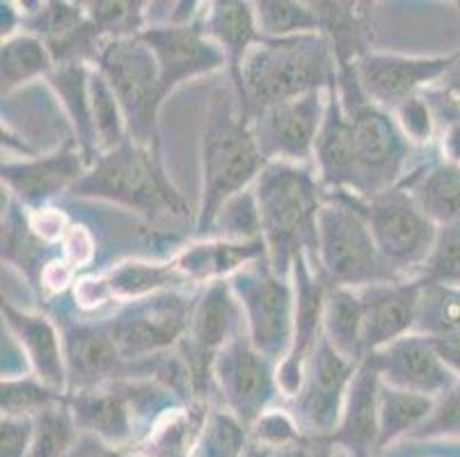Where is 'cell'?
Listing matches in <instances>:
<instances>
[{"label": "cell", "mask_w": 460, "mask_h": 457, "mask_svg": "<svg viewBox=\"0 0 460 457\" xmlns=\"http://www.w3.org/2000/svg\"><path fill=\"white\" fill-rule=\"evenodd\" d=\"M261 236L275 275L287 277L298 254L319 263V213L323 207L319 181L294 163H269L254 181Z\"/></svg>", "instance_id": "6da1fadb"}, {"label": "cell", "mask_w": 460, "mask_h": 457, "mask_svg": "<svg viewBox=\"0 0 460 457\" xmlns=\"http://www.w3.org/2000/svg\"><path fill=\"white\" fill-rule=\"evenodd\" d=\"M232 92L216 90L207 112L202 136V201H199L198 236L211 233L217 211L225 201L248 190L266 170L252 128V117L236 108Z\"/></svg>", "instance_id": "7a4b0ae2"}, {"label": "cell", "mask_w": 460, "mask_h": 457, "mask_svg": "<svg viewBox=\"0 0 460 457\" xmlns=\"http://www.w3.org/2000/svg\"><path fill=\"white\" fill-rule=\"evenodd\" d=\"M337 81V60L323 32L261 40L241 69L238 106L254 119L282 101L328 90Z\"/></svg>", "instance_id": "3957f363"}, {"label": "cell", "mask_w": 460, "mask_h": 457, "mask_svg": "<svg viewBox=\"0 0 460 457\" xmlns=\"http://www.w3.org/2000/svg\"><path fill=\"white\" fill-rule=\"evenodd\" d=\"M71 195L115 201L119 207L158 220L186 217L188 204L163 170L158 149H149L128 137L117 149L99 154L94 165L71 188Z\"/></svg>", "instance_id": "277c9868"}, {"label": "cell", "mask_w": 460, "mask_h": 457, "mask_svg": "<svg viewBox=\"0 0 460 457\" xmlns=\"http://www.w3.org/2000/svg\"><path fill=\"white\" fill-rule=\"evenodd\" d=\"M319 263L330 286L367 288L401 282L383 259L362 213V197L334 192L319 213Z\"/></svg>", "instance_id": "5b68a950"}, {"label": "cell", "mask_w": 460, "mask_h": 457, "mask_svg": "<svg viewBox=\"0 0 460 457\" xmlns=\"http://www.w3.org/2000/svg\"><path fill=\"white\" fill-rule=\"evenodd\" d=\"M341 106L353 124L362 199L394 186L408 156V137L390 110L376 106L359 85L355 65H337Z\"/></svg>", "instance_id": "8992f818"}, {"label": "cell", "mask_w": 460, "mask_h": 457, "mask_svg": "<svg viewBox=\"0 0 460 457\" xmlns=\"http://www.w3.org/2000/svg\"><path fill=\"white\" fill-rule=\"evenodd\" d=\"M94 66L115 92L128 137L149 149H158V110L165 99L161 71L149 46L140 37L102 41Z\"/></svg>", "instance_id": "52a82bcc"}, {"label": "cell", "mask_w": 460, "mask_h": 457, "mask_svg": "<svg viewBox=\"0 0 460 457\" xmlns=\"http://www.w3.org/2000/svg\"><path fill=\"white\" fill-rule=\"evenodd\" d=\"M232 291L241 302L252 346L273 364L287 359L294 343L296 291L287 277L266 263H248L232 277Z\"/></svg>", "instance_id": "ba28073f"}, {"label": "cell", "mask_w": 460, "mask_h": 457, "mask_svg": "<svg viewBox=\"0 0 460 457\" xmlns=\"http://www.w3.org/2000/svg\"><path fill=\"white\" fill-rule=\"evenodd\" d=\"M362 213L371 226L383 259L396 275L412 268H424L433 250L438 224L421 211L412 192L405 188H387L362 199Z\"/></svg>", "instance_id": "9c48e42d"}, {"label": "cell", "mask_w": 460, "mask_h": 457, "mask_svg": "<svg viewBox=\"0 0 460 457\" xmlns=\"http://www.w3.org/2000/svg\"><path fill=\"white\" fill-rule=\"evenodd\" d=\"M362 364V362H359ZM359 364L349 362L321 337L305 371L303 387L296 398L298 427L307 430L312 439H330L337 433L344 414L346 393Z\"/></svg>", "instance_id": "30bf717a"}, {"label": "cell", "mask_w": 460, "mask_h": 457, "mask_svg": "<svg viewBox=\"0 0 460 457\" xmlns=\"http://www.w3.org/2000/svg\"><path fill=\"white\" fill-rule=\"evenodd\" d=\"M213 377L220 384L225 402L243 426H254L266 414L278 391L275 364L252 346L248 334L238 332L213 362Z\"/></svg>", "instance_id": "8fae6325"}, {"label": "cell", "mask_w": 460, "mask_h": 457, "mask_svg": "<svg viewBox=\"0 0 460 457\" xmlns=\"http://www.w3.org/2000/svg\"><path fill=\"white\" fill-rule=\"evenodd\" d=\"M325 115L323 92L263 108L252 119L254 137L269 163H307L316 149Z\"/></svg>", "instance_id": "7c38bea8"}, {"label": "cell", "mask_w": 460, "mask_h": 457, "mask_svg": "<svg viewBox=\"0 0 460 457\" xmlns=\"http://www.w3.org/2000/svg\"><path fill=\"white\" fill-rule=\"evenodd\" d=\"M192 307L195 304L181 295H156L133 302L106 325L127 362L142 359L165 350L188 334Z\"/></svg>", "instance_id": "4fadbf2b"}, {"label": "cell", "mask_w": 460, "mask_h": 457, "mask_svg": "<svg viewBox=\"0 0 460 457\" xmlns=\"http://www.w3.org/2000/svg\"><path fill=\"white\" fill-rule=\"evenodd\" d=\"M460 60L458 53L447 57H405L387 53H365L355 62L359 85L376 106L394 112L410 99L420 96L430 83H440L442 75Z\"/></svg>", "instance_id": "5bb4252c"}, {"label": "cell", "mask_w": 460, "mask_h": 457, "mask_svg": "<svg viewBox=\"0 0 460 457\" xmlns=\"http://www.w3.org/2000/svg\"><path fill=\"white\" fill-rule=\"evenodd\" d=\"M137 37L156 57L165 96L192 75L208 74L227 65L220 46L204 35L202 23L147 25Z\"/></svg>", "instance_id": "9a60e30c"}, {"label": "cell", "mask_w": 460, "mask_h": 457, "mask_svg": "<svg viewBox=\"0 0 460 457\" xmlns=\"http://www.w3.org/2000/svg\"><path fill=\"white\" fill-rule=\"evenodd\" d=\"M291 272L298 284L296 286L294 343L287 359L278 366V387L287 396L300 391L309 359L323 337V302L325 291H328L323 279L314 275L309 268V257L305 251L296 257Z\"/></svg>", "instance_id": "2e32d148"}, {"label": "cell", "mask_w": 460, "mask_h": 457, "mask_svg": "<svg viewBox=\"0 0 460 457\" xmlns=\"http://www.w3.org/2000/svg\"><path fill=\"white\" fill-rule=\"evenodd\" d=\"M371 355L378 364L380 380L387 387L438 398L458 382L454 371L440 359L433 341L421 334H408Z\"/></svg>", "instance_id": "e0dca14e"}, {"label": "cell", "mask_w": 460, "mask_h": 457, "mask_svg": "<svg viewBox=\"0 0 460 457\" xmlns=\"http://www.w3.org/2000/svg\"><path fill=\"white\" fill-rule=\"evenodd\" d=\"M66 377L71 393L92 391L122 373L127 359L117 347L108 325L66 322L62 330Z\"/></svg>", "instance_id": "ac0fdd59"}, {"label": "cell", "mask_w": 460, "mask_h": 457, "mask_svg": "<svg viewBox=\"0 0 460 457\" xmlns=\"http://www.w3.org/2000/svg\"><path fill=\"white\" fill-rule=\"evenodd\" d=\"M85 171L87 163L81 146H78V142L69 140L60 149L53 151L51 156L23 163H7V165H3L0 176L21 204L40 208L41 204L60 195L62 190H71Z\"/></svg>", "instance_id": "d6986e66"}, {"label": "cell", "mask_w": 460, "mask_h": 457, "mask_svg": "<svg viewBox=\"0 0 460 457\" xmlns=\"http://www.w3.org/2000/svg\"><path fill=\"white\" fill-rule=\"evenodd\" d=\"M316 163H319L321 183L332 192H355L358 197L359 186V165L358 146H355L353 124L341 106L337 81L328 87L325 99V115L321 124L319 137H316Z\"/></svg>", "instance_id": "ffe728a7"}, {"label": "cell", "mask_w": 460, "mask_h": 457, "mask_svg": "<svg viewBox=\"0 0 460 457\" xmlns=\"http://www.w3.org/2000/svg\"><path fill=\"white\" fill-rule=\"evenodd\" d=\"M365 312L367 355L408 337L415 330L421 282H390L359 288Z\"/></svg>", "instance_id": "44dd1931"}, {"label": "cell", "mask_w": 460, "mask_h": 457, "mask_svg": "<svg viewBox=\"0 0 460 457\" xmlns=\"http://www.w3.org/2000/svg\"><path fill=\"white\" fill-rule=\"evenodd\" d=\"M380 384L378 364L374 355H367L346 393L337 433L328 439L330 444L344 446L350 457H371V453L378 451Z\"/></svg>", "instance_id": "7402d4cb"}, {"label": "cell", "mask_w": 460, "mask_h": 457, "mask_svg": "<svg viewBox=\"0 0 460 457\" xmlns=\"http://www.w3.org/2000/svg\"><path fill=\"white\" fill-rule=\"evenodd\" d=\"M241 322H245V316L241 302L234 295L232 284L216 279L192 307L188 338H183V346L216 359L217 352L238 332H243Z\"/></svg>", "instance_id": "603a6c76"}, {"label": "cell", "mask_w": 460, "mask_h": 457, "mask_svg": "<svg viewBox=\"0 0 460 457\" xmlns=\"http://www.w3.org/2000/svg\"><path fill=\"white\" fill-rule=\"evenodd\" d=\"M3 318H5L7 327L16 334L21 346L26 347L37 380L51 391L65 393L66 384H69L65 346H62V338L58 337L53 322L44 316L19 312L5 300H3Z\"/></svg>", "instance_id": "cb8c5ba5"}, {"label": "cell", "mask_w": 460, "mask_h": 457, "mask_svg": "<svg viewBox=\"0 0 460 457\" xmlns=\"http://www.w3.org/2000/svg\"><path fill=\"white\" fill-rule=\"evenodd\" d=\"M202 31L208 40L216 41L227 57L234 90L241 87V69L250 50L263 40L257 25L254 5L238 0L213 3L202 21Z\"/></svg>", "instance_id": "d4e9b609"}, {"label": "cell", "mask_w": 460, "mask_h": 457, "mask_svg": "<svg viewBox=\"0 0 460 457\" xmlns=\"http://www.w3.org/2000/svg\"><path fill=\"white\" fill-rule=\"evenodd\" d=\"M131 391H81L69 396V409L81 433L96 435L108 444H122L131 437Z\"/></svg>", "instance_id": "484cf974"}, {"label": "cell", "mask_w": 460, "mask_h": 457, "mask_svg": "<svg viewBox=\"0 0 460 457\" xmlns=\"http://www.w3.org/2000/svg\"><path fill=\"white\" fill-rule=\"evenodd\" d=\"M323 337L349 362L359 364L365 350V312L359 293L353 288L330 286L323 302Z\"/></svg>", "instance_id": "4316f807"}, {"label": "cell", "mask_w": 460, "mask_h": 457, "mask_svg": "<svg viewBox=\"0 0 460 457\" xmlns=\"http://www.w3.org/2000/svg\"><path fill=\"white\" fill-rule=\"evenodd\" d=\"M49 83L60 96L62 106L69 115L74 131H76V142L85 156L87 167L94 165L96 151V133L94 121H92V103H90V66L85 62H66L58 65L53 74L49 75Z\"/></svg>", "instance_id": "83f0119b"}, {"label": "cell", "mask_w": 460, "mask_h": 457, "mask_svg": "<svg viewBox=\"0 0 460 457\" xmlns=\"http://www.w3.org/2000/svg\"><path fill=\"white\" fill-rule=\"evenodd\" d=\"M321 19V32L332 46L337 65H355L369 53V21L358 3H312Z\"/></svg>", "instance_id": "f1b7e54d"}, {"label": "cell", "mask_w": 460, "mask_h": 457, "mask_svg": "<svg viewBox=\"0 0 460 457\" xmlns=\"http://www.w3.org/2000/svg\"><path fill=\"white\" fill-rule=\"evenodd\" d=\"M410 192L438 226L460 222V165L445 163L430 167L410 181Z\"/></svg>", "instance_id": "f546056e"}, {"label": "cell", "mask_w": 460, "mask_h": 457, "mask_svg": "<svg viewBox=\"0 0 460 457\" xmlns=\"http://www.w3.org/2000/svg\"><path fill=\"white\" fill-rule=\"evenodd\" d=\"M261 257H269L263 238L250 242H211L188 250L177 259V268L186 277H220L232 270L238 272Z\"/></svg>", "instance_id": "4dcf8cb0"}, {"label": "cell", "mask_w": 460, "mask_h": 457, "mask_svg": "<svg viewBox=\"0 0 460 457\" xmlns=\"http://www.w3.org/2000/svg\"><path fill=\"white\" fill-rule=\"evenodd\" d=\"M433 408L435 398L380 384L378 451H383L387 444L399 439L401 435L415 433L417 427L430 417Z\"/></svg>", "instance_id": "1f68e13d"}, {"label": "cell", "mask_w": 460, "mask_h": 457, "mask_svg": "<svg viewBox=\"0 0 460 457\" xmlns=\"http://www.w3.org/2000/svg\"><path fill=\"white\" fill-rule=\"evenodd\" d=\"M415 334L429 338L460 337V288L421 279Z\"/></svg>", "instance_id": "d6a6232c"}, {"label": "cell", "mask_w": 460, "mask_h": 457, "mask_svg": "<svg viewBox=\"0 0 460 457\" xmlns=\"http://www.w3.org/2000/svg\"><path fill=\"white\" fill-rule=\"evenodd\" d=\"M56 60L40 37L19 35L3 41V94L37 75H51Z\"/></svg>", "instance_id": "836d02e7"}, {"label": "cell", "mask_w": 460, "mask_h": 457, "mask_svg": "<svg viewBox=\"0 0 460 457\" xmlns=\"http://www.w3.org/2000/svg\"><path fill=\"white\" fill-rule=\"evenodd\" d=\"M254 14H257V25L263 40H284V37L321 32V19L312 3L261 0V3H254Z\"/></svg>", "instance_id": "e575fe53"}, {"label": "cell", "mask_w": 460, "mask_h": 457, "mask_svg": "<svg viewBox=\"0 0 460 457\" xmlns=\"http://www.w3.org/2000/svg\"><path fill=\"white\" fill-rule=\"evenodd\" d=\"M90 103L99 151L106 154V151L117 149L122 142H127V117H124L122 106H119V101H117L112 87L108 85V81L96 66L90 69Z\"/></svg>", "instance_id": "d590c367"}, {"label": "cell", "mask_w": 460, "mask_h": 457, "mask_svg": "<svg viewBox=\"0 0 460 457\" xmlns=\"http://www.w3.org/2000/svg\"><path fill=\"white\" fill-rule=\"evenodd\" d=\"M32 421H35V433H32L31 457H66L81 435L66 398L37 414Z\"/></svg>", "instance_id": "8d00e7d4"}, {"label": "cell", "mask_w": 460, "mask_h": 457, "mask_svg": "<svg viewBox=\"0 0 460 457\" xmlns=\"http://www.w3.org/2000/svg\"><path fill=\"white\" fill-rule=\"evenodd\" d=\"M183 272L177 268V261L165 263V266H149V263H124L117 270L111 272V277L103 279V286L112 295H128L140 297L147 293L158 291L167 284L181 282Z\"/></svg>", "instance_id": "74e56055"}, {"label": "cell", "mask_w": 460, "mask_h": 457, "mask_svg": "<svg viewBox=\"0 0 460 457\" xmlns=\"http://www.w3.org/2000/svg\"><path fill=\"white\" fill-rule=\"evenodd\" d=\"M211 232L227 238V241H261V215H259L254 188H248V190L238 192L232 199L225 201V207L217 211Z\"/></svg>", "instance_id": "f35d334b"}, {"label": "cell", "mask_w": 460, "mask_h": 457, "mask_svg": "<svg viewBox=\"0 0 460 457\" xmlns=\"http://www.w3.org/2000/svg\"><path fill=\"white\" fill-rule=\"evenodd\" d=\"M62 393L51 391L32 377H19V380H3L0 387V405H3V417H21L35 418L44 409L53 408L62 402Z\"/></svg>", "instance_id": "ab89813d"}, {"label": "cell", "mask_w": 460, "mask_h": 457, "mask_svg": "<svg viewBox=\"0 0 460 457\" xmlns=\"http://www.w3.org/2000/svg\"><path fill=\"white\" fill-rule=\"evenodd\" d=\"M14 211L16 208H12L7 222H3V259L19 263V268H26L28 277L37 282V270L44 268L41 263H44L46 242L37 238L23 217Z\"/></svg>", "instance_id": "60d3db41"}, {"label": "cell", "mask_w": 460, "mask_h": 457, "mask_svg": "<svg viewBox=\"0 0 460 457\" xmlns=\"http://www.w3.org/2000/svg\"><path fill=\"white\" fill-rule=\"evenodd\" d=\"M87 19L94 25L96 35H108L111 40L137 37L145 25L142 3H85Z\"/></svg>", "instance_id": "b9f144b4"}, {"label": "cell", "mask_w": 460, "mask_h": 457, "mask_svg": "<svg viewBox=\"0 0 460 457\" xmlns=\"http://www.w3.org/2000/svg\"><path fill=\"white\" fill-rule=\"evenodd\" d=\"M421 270L424 282L460 288V222L438 226L433 250Z\"/></svg>", "instance_id": "7bdbcfd3"}, {"label": "cell", "mask_w": 460, "mask_h": 457, "mask_svg": "<svg viewBox=\"0 0 460 457\" xmlns=\"http://www.w3.org/2000/svg\"><path fill=\"white\" fill-rule=\"evenodd\" d=\"M245 448V426L234 414L213 412L202 427L198 457H241Z\"/></svg>", "instance_id": "ee69618b"}, {"label": "cell", "mask_w": 460, "mask_h": 457, "mask_svg": "<svg viewBox=\"0 0 460 457\" xmlns=\"http://www.w3.org/2000/svg\"><path fill=\"white\" fill-rule=\"evenodd\" d=\"M449 437L460 435V380L442 396L435 398V408L430 417L417 427L412 437Z\"/></svg>", "instance_id": "f6af8a7d"}, {"label": "cell", "mask_w": 460, "mask_h": 457, "mask_svg": "<svg viewBox=\"0 0 460 457\" xmlns=\"http://www.w3.org/2000/svg\"><path fill=\"white\" fill-rule=\"evenodd\" d=\"M252 433L257 437V442H261L269 451L270 448L278 451V448L288 446V444L303 439L298 433V423L284 412L261 414L257 418V423L252 426Z\"/></svg>", "instance_id": "bcb514c9"}, {"label": "cell", "mask_w": 460, "mask_h": 457, "mask_svg": "<svg viewBox=\"0 0 460 457\" xmlns=\"http://www.w3.org/2000/svg\"><path fill=\"white\" fill-rule=\"evenodd\" d=\"M35 421L21 417H3L0 423V457H31Z\"/></svg>", "instance_id": "7dc6e473"}, {"label": "cell", "mask_w": 460, "mask_h": 457, "mask_svg": "<svg viewBox=\"0 0 460 457\" xmlns=\"http://www.w3.org/2000/svg\"><path fill=\"white\" fill-rule=\"evenodd\" d=\"M394 115L403 136L410 140L426 142L433 133V115H430L429 101H424L421 96H415L401 108H396Z\"/></svg>", "instance_id": "c3c4849f"}, {"label": "cell", "mask_w": 460, "mask_h": 457, "mask_svg": "<svg viewBox=\"0 0 460 457\" xmlns=\"http://www.w3.org/2000/svg\"><path fill=\"white\" fill-rule=\"evenodd\" d=\"M66 457H127L119 448H115L112 444H108L106 439L96 437V435L81 433L78 439L74 442L71 451L66 453Z\"/></svg>", "instance_id": "681fc988"}, {"label": "cell", "mask_w": 460, "mask_h": 457, "mask_svg": "<svg viewBox=\"0 0 460 457\" xmlns=\"http://www.w3.org/2000/svg\"><path fill=\"white\" fill-rule=\"evenodd\" d=\"M332 444L328 439H298L275 451L273 457H332Z\"/></svg>", "instance_id": "f907efd6"}, {"label": "cell", "mask_w": 460, "mask_h": 457, "mask_svg": "<svg viewBox=\"0 0 460 457\" xmlns=\"http://www.w3.org/2000/svg\"><path fill=\"white\" fill-rule=\"evenodd\" d=\"M440 355L442 362L454 371L456 377H460V337H449V338H430Z\"/></svg>", "instance_id": "816d5d0a"}, {"label": "cell", "mask_w": 460, "mask_h": 457, "mask_svg": "<svg viewBox=\"0 0 460 457\" xmlns=\"http://www.w3.org/2000/svg\"><path fill=\"white\" fill-rule=\"evenodd\" d=\"M445 154L449 163L460 165V121L458 124H449L445 136Z\"/></svg>", "instance_id": "f5cc1de1"}, {"label": "cell", "mask_w": 460, "mask_h": 457, "mask_svg": "<svg viewBox=\"0 0 460 457\" xmlns=\"http://www.w3.org/2000/svg\"><path fill=\"white\" fill-rule=\"evenodd\" d=\"M438 85H440V90L449 92L451 96H456V99L460 101V60L456 62V65L451 66L445 75H442Z\"/></svg>", "instance_id": "db71d44e"}]
</instances>
